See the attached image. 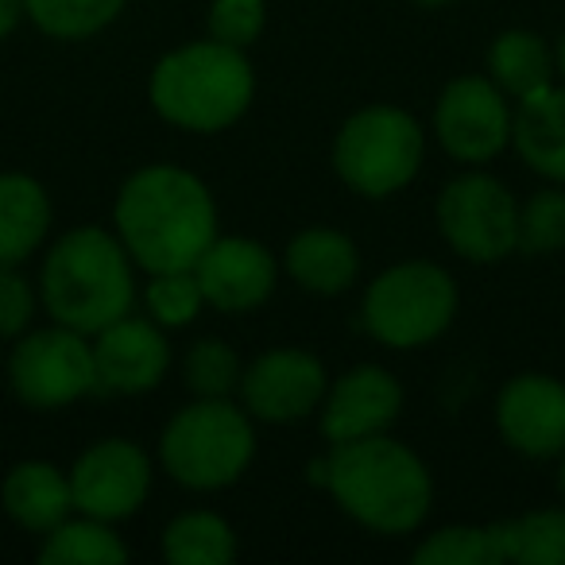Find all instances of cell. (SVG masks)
Wrapping results in <instances>:
<instances>
[{
    "instance_id": "cell-1",
    "label": "cell",
    "mask_w": 565,
    "mask_h": 565,
    "mask_svg": "<svg viewBox=\"0 0 565 565\" xmlns=\"http://www.w3.org/2000/svg\"><path fill=\"white\" fill-rule=\"evenodd\" d=\"M117 236L148 275L194 271L202 252L217 241V205L198 174L171 163L136 171L120 186Z\"/></svg>"
},
{
    "instance_id": "cell-2",
    "label": "cell",
    "mask_w": 565,
    "mask_h": 565,
    "mask_svg": "<svg viewBox=\"0 0 565 565\" xmlns=\"http://www.w3.org/2000/svg\"><path fill=\"white\" fill-rule=\"evenodd\" d=\"M318 480L330 488L345 515L376 534L415 531L434 503V480L418 454L384 434L333 441L330 461L318 465Z\"/></svg>"
},
{
    "instance_id": "cell-3",
    "label": "cell",
    "mask_w": 565,
    "mask_h": 565,
    "mask_svg": "<svg viewBox=\"0 0 565 565\" xmlns=\"http://www.w3.org/2000/svg\"><path fill=\"white\" fill-rule=\"evenodd\" d=\"M40 287L47 315L66 330H78L89 338L117 318L132 315V256L120 244V236L105 233V228H71L51 248Z\"/></svg>"
},
{
    "instance_id": "cell-4",
    "label": "cell",
    "mask_w": 565,
    "mask_h": 565,
    "mask_svg": "<svg viewBox=\"0 0 565 565\" xmlns=\"http://www.w3.org/2000/svg\"><path fill=\"white\" fill-rule=\"evenodd\" d=\"M148 94L156 113L171 125L190 132H221L248 113L256 78L241 47L202 40L159 58Z\"/></svg>"
},
{
    "instance_id": "cell-5",
    "label": "cell",
    "mask_w": 565,
    "mask_h": 565,
    "mask_svg": "<svg viewBox=\"0 0 565 565\" xmlns=\"http://www.w3.org/2000/svg\"><path fill=\"white\" fill-rule=\"evenodd\" d=\"M159 457L171 480H179L182 488L213 492L233 484L256 457L248 411L233 407L228 399L190 403L167 423Z\"/></svg>"
},
{
    "instance_id": "cell-6",
    "label": "cell",
    "mask_w": 565,
    "mask_h": 565,
    "mask_svg": "<svg viewBox=\"0 0 565 565\" xmlns=\"http://www.w3.org/2000/svg\"><path fill=\"white\" fill-rule=\"evenodd\" d=\"M364 330L387 349H418L457 318V282L430 259L395 264L364 291Z\"/></svg>"
},
{
    "instance_id": "cell-7",
    "label": "cell",
    "mask_w": 565,
    "mask_h": 565,
    "mask_svg": "<svg viewBox=\"0 0 565 565\" xmlns=\"http://www.w3.org/2000/svg\"><path fill=\"white\" fill-rule=\"evenodd\" d=\"M423 151V128L411 113L395 105H369L341 125L333 140V167L356 194L387 198L415 179Z\"/></svg>"
},
{
    "instance_id": "cell-8",
    "label": "cell",
    "mask_w": 565,
    "mask_h": 565,
    "mask_svg": "<svg viewBox=\"0 0 565 565\" xmlns=\"http://www.w3.org/2000/svg\"><path fill=\"white\" fill-rule=\"evenodd\" d=\"M438 228L457 256L495 264L515 252L519 205L492 174H461L438 198Z\"/></svg>"
},
{
    "instance_id": "cell-9",
    "label": "cell",
    "mask_w": 565,
    "mask_h": 565,
    "mask_svg": "<svg viewBox=\"0 0 565 565\" xmlns=\"http://www.w3.org/2000/svg\"><path fill=\"white\" fill-rule=\"evenodd\" d=\"M9 380L17 395L35 411L66 407L97 387V361L86 333L51 326L35 330L12 349Z\"/></svg>"
},
{
    "instance_id": "cell-10",
    "label": "cell",
    "mask_w": 565,
    "mask_h": 565,
    "mask_svg": "<svg viewBox=\"0 0 565 565\" xmlns=\"http://www.w3.org/2000/svg\"><path fill=\"white\" fill-rule=\"evenodd\" d=\"M151 492V461L136 441L105 438L89 446L71 469L74 508L102 523H117L140 511Z\"/></svg>"
},
{
    "instance_id": "cell-11",
    "label": "cell",
    "mask_w": 565,
    "mask_h": 565,
    "mask_svg": "<svg viewBox=\"0 0 565 565\" xmlns=\"http://www.w3.org/2000/svg\"><path fill=\"white\" fill-rule=\"evenodd\" d=\"M434 132L441 148L461 163H488L511 143V113L503 89L492 78H457L434 109Z\"/></svg>"
},
{
    "instance_id": "cell-12",
    "label": "cell",
    "mask_w": 565,
    "mask_h": 565,
    "mask_svg": "<svg viewBox=\"0 0 565 565\" xmlns=\"http://www.w3.org/2000/svg\"><path fill=\"white\" fill-rule=\"evenodd\" d=\"M326 369L307 349H271L241 372V399L252 418L299 423L326 399Z\"/></svg>"
},
{
    "instance_id": "cell-13",
    "label": "cell",
    "mask_w": 565,
    "mask_h": 565,
    "mask_svg": "<svg viewBox=\"0 0 565 565\" xmlns=\"http://www.w3.org/2000/svg\"><path fill=\"white\" fill-rule=\"evenodd\" d=\"M194 279L210 307L225 310V315H244L271 299L279 264L259 241L217 236L194 264Z\"/></svg>"
},
{
    "instance_id": "cell-14",
    "label": "cell",
    "mask_w": 565,
    "mask_h": 565,
    "mask_svg": "<svg viewBox=\"0 0 565 565\" xmlns=\"http://www.w3.org/2000/svg\"><path fill=\"white\" fill-rule=\"evenodd\" d=\"M495 426L503 441L526 457L565 454V384L542 372L508 380L495 399Z\"/></svg>"
},
{
    "instance_id": "cell-15",
    "label": "cell",
    "mask_w": 565,
    "mask_h": 565,
    "mask_svg": "<svg viewBox=\"0 0 565 565\" xmlns=\"http://www.w3.org/2000/svg\"><path fill=\"white\" fill-rule=\"evenodd\" d=\"M94 361H97V384L102 387L120 395H140L151 392L167 376L171 345L159 333V322L125 315L97 333Z\"/></svg>"
},
{
    "instance_id": "cell-16",
    "label": "cell",
    "mask_w": 565,
    "mask_h": 565,
    "mask_svg": "<svg viewBox=\"0 0 565 565\" xmlns=\"http://www.w3.org/2000/svg\"><path fill=\"white\" fill-rule=\"evenodd\" d=\"M403 387L387 369L361 364L345 372L338 384L326 392L322 407V434L330 441H353L369 434H384L399 418Z\"/></svg>"
},
{
    "instance_id": "cell-17",
    "label": "cell",
    "mask_w": 565,
    "mask_h": 565,
    "mask_svg": "<svg viewBox=\"0 0 565 565\" xmlns=\"http://www.w3.org/2000/svg\"><path fill=\"white\" fill-rule=\"evenodd\" d=\"M0 500H4V511L32 534L55 531V526L74 511L71 477H66L63 469H55L51 461L17 465V469L4 477Z\"/></svg>"
},
{
    "instance_id": "cell-18",
    "label": "cell",
    "mask_w": 565,
    "mask_h": 565,
    "mask_svg": "<svg viewBox=\"0 0 565 565\" xmlns=\"http://www.w3.org/2000/svg\"><path fill=\"white\" fill-rule=\"evenodd\" d=\"M287 271L299 282L302 291L315 295H341L353 287L356 271H361V256L356 244L338 228H302L291 244H287Z\"/></svg>"
},
{
    "instance_id": "cell-19",
    "label": "cell",
    "mask_w": 565,
    "mask_h": 565,
    "mask_svg": "<svg viewBox=\"0 0 565 565\" xmlns=\"http://www.w3.org/2000/svg\"><path fill=\"white\" fill-rule=\"evenodd\" d=\"M511 143L531 171L565 182V89L546 86L523 97L511 117Z\"/></svg>"
},
{
    "instance_id": "cell-20",
    "label": "cell",
    "mask_w": 565,
    "mask_h": 565,
    "mask_svg": "<svg viewBox=\"0 0 565 565\" xmlns=\"http://www.w3.org/2000/svg\"><path fill=\"white\" fill-rule=\"evenodd\" d=\"M51 228L47 190L32 174H0V267H20Z\"/></svg>"
},
{
    "instance_id": "cell-21",
    "label": "cell",
    "mask_w": 565,
    "mask_h": 565,
    "mask_svg": "<svg viewBox=\"0 0 565 565\" xmlns=\"http://www.w3.org/2000/svg\"><path fill=\"white\" fill-rule=\"evenodd\" d=\"M554 55L542 43V35L534 32H519L515 28V32L495 35V43L488 47V74L503 89V97H515V102L554 86Z\"/></svg>"
},
{
    "instance_id": "cell-22",
    "label": "cell",
    "mask_w": 565,
    "mask_h": 565,
    "mask_svg": "<svg viewBox=\"0 0 565 565\" xmlns=\"http://www.w3.org/2000/svg\"><path fill=\"white\" fill-rule=\"evenodd\" d=\"M503 562L565 565V508H542L531 515L492 523Z\"/></svg>"
},
{
    "instance_id": "cell-23",
    "label": "cell",
    "mask_w": 565,
    "mask_h": 565,
    "mask_svg": "<svg viewBox=\"0 0 565 565\" xmlns=\"http://www.w3.org/2000/svg\"><path fill=\"white\" fill-rule=\"evenodd\" d=\"M163 554L171 565H228L236 557V534L213 511H186L167 526Z\"/></svg>"
},
{
    "instance_id": "cell-24",
    "label": "cell",
    "mask_w": 565,
    "mask_h": 565,
    "mask_svg": "<svg viewBox=\"0 0 565 565\" xmlns=\"http://www.w3.org/2000/svg\"><path fill=\"white\" fill-rule=\"evenodd\" d=\"M128 557V546L120 534L102 519H63L55 531H47V542L40 550L43 565H117Z\"/></svg>"
},
{
    "instance_id": "cell-25",
    "label": "cell",
    "mask_w": 565,
    "mask_h": 565,
    "mask_svg": "<svg viewBox=\"0 0 565 565\" xmlns=\"http://www.w3.org/2000/svg\"><path fill=\"white\" fill-rule=\"evenodd\" d=\"M128 0H24V12L51 40H89L120 17Z\"/></svg>"
},
{
    "instance_id": "cell-26",
    "label": "cell",
    "mask_w": 565,
    "mask_h": 565,
    "mask_svg": "<svg viewBox=\"0 0 565 565\" xmlns=\"http://www.w3.org/2000/svg\"><path fill=\"white\" fill-rule=\"evenodd\" d=\"M492 526H441L415 550V565H500Z\"/></svg>"
},
{
    "instance_id": "cell-27",
    "label": "cell",
    "mask_w": 565,
    "mask_h": 565,
    "mask_svg": "<svg viewBox=\"0 0 565 565\" xmlns=\"http://www.w3.org/2000/svg\"><path fill=\"white\" fill-rule=\"evenodd\" d=\"M565 248V194L562 190H539L531 202L519 205L515 252L523 256H550Z\"/></svg>"
},
{
    "instance_id": "cell-28",
    "label": "cell",
    "mask_w": 565,
    "mask_h": 565,
    "mask_svg": "<svg viewBox=\"0 0 565 565\" xmlns=\"http://www.w3.org/2000/svg\"><path fill=\"white\" fill-rule=\"evenodd\" d=\"M186 387L198 399H228L241 387V361L225 341H198L186 356Z\"/></svg>"
},
{
    "instance_id": "cell-29",
    "label": "cell",
    "mask_w": 565,
    "mask_h": 565,
    "mask_svg": "<svg viewBox=\"0 0 565 565\" xmlns=\"http://www.w3.org/2000/svg\"><path fill=\"white\" fill-rule=\"evenodd\" d=\"M143 299H148V310L159 326H186L198 318L205 295L198 287L194 271H159L151 275Z\"/></svg>"
},
{
    "instance_id": "cell-30",
    "label": "cell",
    "mask_w": 565,
    "mask_h": 565,
    "mask_svg": "<svg viewBox=\"0 0 565 565\" xmlns=\"http://www.w3.org/2000/svg\"><path fill=\"white\" fill-rule=\"evenodd\" d=\"M264 0H213L210 4V40L228 47H252L264 32Z\"/></svg>"
},
{
    "instance_id": "cell-31",
    "label": "cell",
    "mask_w": 565,
    "mask_h": 565,
    "mask_svg": "<svg viewBox=\"0 0 565 565\" xmlns=\"http://www.w3.org/2000/svg\"><path fill=\"white\" fill-rule=\"evenodd\" d=\"M35 291L17 267H0V338H20L32 326Z\"/></svg>"
},
{
    "instance_id": "cell-32",
    "label": "cell",
    "mask_w": 565,
    "mask_h": 565,
    "mask_svg": "<svg viewBox=\"0 0 565 565\" xmlns=\"http://www.w3.org/2000/svg\"><path fill=\"white\" fill-rule=\"evenodd\" d=\"M24 17V0H0V40L12 32Z\"/></svg>"
},
{
    "instance_id": "cell-33",
    "label": "cell",
    "mask_w": 565,
    "mask_h": 565,
    "mask_svg": "<svg viewBox=\"0 0 565 565\" xmlns=\"http://www.w3.org/2000/svg\"><path fill=\"white\" fill-rule=\"evenodd\" d=\"M554 63H557V71H562V78H565V35H562V43H557V51H554Z\"/></svg>"
},
{
    "instance_id": "cell-34",
    "label": "cell",
    "mask_w": 565,
    "mask_h": 565,
    "mask_svg": "<svg viewBox=\"0 0 565 565\" xmlns=\"http://www.w3.org/2000/svg\"><path fill=\"white\" fill-rule=\"evenodd\" d=\"M423 9H446V4H457V0H415Z\"/></svg>"
},
{
    "instance_id": "cell-35",
    "label": "cell",
    "mask_w": 565,
    "mask_h": 565,
    "mask_svg": "<svg viewBox=\"0 0 565 565\" xmlns=\"http://www.w3.org/2000/svg\"><path fill=\"white\" fill-rule=\"evenodd\" d=\"M557 484H562V495H565V461H562V477H557Z\"/></svg>"
}]
</instances>
